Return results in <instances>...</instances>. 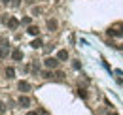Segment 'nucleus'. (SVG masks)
<instances>
[{"label": "nucleus", "instance_id": "nucleus-12", "mask_svg": "<svg viewBox=\"0 0 123 115\" xmlns=\"http://www.w3.org/2000/svg\"><path fill=\"white\" fill-rule=\"evenodd\" d=\"M78 96L85 100V98H87V91H85V89H78Z\"/></svg>", "mask_w": 123, "mask_h": 115}, {"label": "nucleus", "instance_id": "nucleus-4", "mask_svg": "<svg viewBox=\"0 0 123 115\" xmlns=\"http://www.w3.org/2000/svg\"><path fill=\"white\" fill-rule=\"evenodd\" d=\"M10 55H12V58L17 60V62H19V60H23V51H21V49H13Z\"/></svg>", "mask_w": 123, "mask_h": 115}, {"label": "nucleus", "instance_id": "nucleus-2", "mask_svg": "<svg viewBox=\"0 0 123 115\" xmlns=\"http://www.w3.org/2000/svg\"><path fill=\"white\" fill-rule=\"evenodd\" d=\"M44 64H46L47 70H55V68L59 66V58L57 57H47L46 60H44Z\"/></svg>", "mask_w": 123, "mask_h": 115}, {"label": "nucleus", "instance_id": "nucleus-7", "mask_svg": "<svg viewBox=\"0 0 123 115\" xmlns=\"http://www.w3.org/2000/svg\"><path fill=\"white\" fill-rule=\"evenodd\" d=\"M57 58H59V60H66V58H68V51H66V49H61V51L57 53Z\"/></svg>", "mask_w": 123, "mask_h": 115}, {"label": "nucleus", "instance_id": "nucleus-21", "mask_svg": "<svg viewBox=\"0 0 123 115\" xmlns=\"http://www.w3.org/2000/svg\"><path fill=\"white\" fill-rule=\"evenodd\" d=\"M2 2H4V4H8V2H10V0H2Z\"/></svg>", "mask_w": 123, "mask_h": 115}, {"label": "nucleus", "instance_id": "nucleus-1", "mask_svg": "<svg viewBox=\"0 0 123 115\" xmlns=\"http://www.w3.org/2000/svg\"><path fill=\"white\" fill-rule=\"evenodd\" d=\"M108 36H114V38H123V23H116L112 25L106 32Z\"/></svg>", "mask_w": 123, "mask_h": 115}, {"label": "nucleus", "instance_id": "nucleus-20", "mask_svg": "<svg viewBox=\"0 0 123 115\" xmlns=\"http://www.w3.org/2000/svg\"><path fill=\"white\" fill-rule=\"evenodd\" d=\"M27 115H38V111H29Z\"/></svg>", "mask_w": 123, "mask_h": 115}, {"label": "nucleus", "instance_id": "nucleus-9", "mask_svg": "<svg viewBox=\"0 0 123 115\" xmlns=\"http://www.w3.org/2000/svg\"><path fill=\"white\" fill-rule=\"evenodd\" d=\"M8 53H10V49H8V45H2V47H0V58L8 57Z\"/></svg>", "mask_w": 123, "mask_h": 115}, {"label": "nucleus", "instance_id": "nucleus-14", "mask_svg": "<svg viewBox=\"0 0 123 115\" xmlns=\"http://www.w3.org/2000/svg\"><path fill=\"white\" fill-rule=\"evenodd\" d=\"M42 77H44V79H49V77H51V72H44V74H42Z\"/></svg>", "mask_w": 123, "mask_h": 115}, {"label": "nucleus", "instance_id": "nucleus-15", "mask_svg": "<svg viewBox=\"0 0 123 115\" xmlns=\"http://www.w3.org/2000/svg\"><path fill=\"white\" fill-rule=\"evenodd\" d=\"M55 75H57V79H64V72H57Z\"/></svg>", "mask_w": 123, "mask_h": 115}, {"label": "nucleus", "instance_id": "nucleus-13", "mask_svg": "<svg viewBox=\"0 0 123 115\" xmlns=\"http://www.w3.org/2000/svg\"><path fill=\"white\" fill-rule=\"evenodd\" d=\"M31 45L34 47V49H38V47H42V40H40V38H36V40H34V42H32Z\"/></svg>", "mask_w": 123, "mask_h": 115}, {"label": "nucleus", "instance_id": "nucleus-23", "mask_svg": "<svg viewBox=\"0 0 123 115\" xmlns=\"http://www.w3.org/2000/svg\"><path fill=\"white\" fill-rule=\"evenodd\" d=\"M112 115H116V113H112Z\"/></svg>", "mask_w": 123, "mask_h": 115}, {"label": "nucleus", "instance_id": "nucleus-11", "mask_svg": "<svg viewBox=\"0 0 123 115\" xmlns=\"http://www.w3.org/2000/svg\"><path fill=\"white\" fill-rule=\"evenodd\" d=\"M6 77H8V79H13V77H15V70H13V68H6Z\"/></svg>", "mask_w": 123, "mask_h": 115}, {"label": "nucleus", "instance_id": "nucleus-19", "mask_svg": "<svg viewBox=\"0 0 123 115\" xmlns=\"http://www.w3.org/2000/svg\"><path fill=\"white\" fill-rule=\"evenodd\" d=\"M4 109H6V104H4V102L0 100V111H4Z\"/></svg>", "mask_w": 123, "mask_h": 115}, {"label": "nucleus", "instance_id": "nucleus-22", "mask_svg": "<svg viewBox=\"0 0 123 115\" xmlns=\"http://www.w3.org/2000/svg\"><path fill=\"white\" fill-rule=\"evenodd\" d=\"M27 2H29V4H32V2H34V0H27Z\"/></svg>", "mask_w": 123, "mask_h": 115}, {"label": "nucleus", "instance_id": "nucleus-17", "mask_svg": "<svg viewBox=\"0 0 123 115\" xmlns=\"http://www.w3.org/2000/svg\"><path fill=\"white\" fill-rule=\"evenodd\" d=\"M32 13H34V15H40V13H42V10H40V8H34V10H32Z\"/></svg>", "mask_w": 123, "mask_h": 115}, {"label": "nucleus", "instance_id": "nucleus-5", "mask_svg": "<svg viewBox=\"0 0 123 115\" xmlns=\"http://www.w3.org/2000/svg\"><path fill=\"white\" fill-rule=\"evenodd\" d=\"M6 25H8V27H10V29H12V30H15L17 27H19V21H17L15 17H10V19L6 21Z\"/></svg>", "mask_w": 123, "mask_h": 115}, {"label": "nucleus", "instance_id": "nucleus-18", "mask_svg": "<svg viewBox=\"0 0 123 115\" xmlns=\"http://www.w3.org/2000/svg\"><path fill=\"white\" fill-rule=\"evenodd\" d=\"M72 66H74V68H76V70H80V68H81V64H80V62H78V60H74V64H72Z\"/></svg>", "mask_w": 123, "mask_h": 115}, {"label": "nucleus", "instance_id": "nucleus-6", "mask_svg": "<svg viewBox=\"0 0 123 115\" xmlns=\"http://www.w3.org/2000/svg\"><path fill=\"white\" fill-rule=\"evenodd\" d=\"M19 91H23V92H27V91H31V83H27V81H19Z\"/></svg>", "mask_w": 123, "mask_h": 115}, {"label": "nucleus", "instance_id": "nucleus-3", "mask_svg": "<svg viewBox=\"0 0 123 115\" xmlns=\"http://www.w3.org/2000/svg\"><path fill=\"white\" fill-rule=\"evenodd\" d=\"M17 104H19V106H23V108H29V106H31V98H29V96H23V94H21V96L17 98Z\"/></svg>", "mask_w": 123, "mask_h": 115}, {"label": "nucleus", "instance_id": "nucleus-8", "mask_svg": "<svg viewBox=\"0 0 123 115\" xmlns=\"http://www.w3.org/2000/svg\"><path fill=\"white\" fill-rule=\"evenodd\" d=\"M47 29L53 32V30L57 29V21H55V19H47Z\"/></svg>", "mask_w": 123, "mask_h": 115}, {"label": "nucleus", "instance_id": "nucleus-16", "mask_svg": "<svg viewBox=\"0 0 123 115\" xmlns=\"http://www.w3.org/2000/svg\"><path fill=\"white\" fill-rule=\"evenodd\" d=\"M21 23H23V25H31V17H25Z\"/></svg>", "mask_w": 123, "mask_h": 115}, {"label": "nucleus", "instance_id": "nucleus-10", "mask_svg": "<svg viewBox=\"0 0 123 115\" xmlns=\"http://www.w3.org/2000/svg\"><path fill=\"white\" fill-rule=\"evenodd\" d=\"M27 32H29V34H32V36H38V32H40V29H38V27H34V25H31Z\"/></svg>", "mask_w": 123, "mask_h": 115}]
</instances>
